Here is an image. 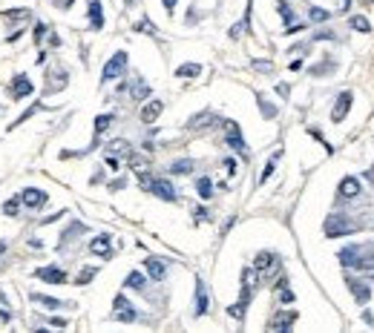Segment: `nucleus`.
Returning a JSON list of instances; mask_svg holds the SVG:
<instances>
[{
    "label": "nucleus",
    "mask_w": 374,
    "mask_h": 333,
    "mask_svg": "<svg viewBox=\"0 0 374 333\" xmlns=\"http://www.w3.org/2000/svg\"><path fill=\"white\" fill-rule=\"evenodd\" d=\"M20 210V198H9V201L3 204V216H9V219H15Z\"/></svg>",
    "instance_id": "29"
},
{
    "label": "nucleus",
    "mask_w": 374,
    "mask_h": 333,
    "mask_svg": "<svg viewBox=\"0 0 374 333\" xmlns=\"http://www.w3.org/2000/svg\"><path fill=\"white\" fill-rule=\"evenodd\" d=\"M32 302L35 305H44V307H63V302H58V299H52V296H44V293H32Z\"/></svg>",
    "instance_id": "26"
},
{
    "label": "nucleus",
    "mask_w": 374,
    "mask_h": 333,
    "mask_svg": "<svg viewBox=\"0 0 374 333\" xmlns=\"http://www.w3.org/2000/svg\"><path fill=\"white\" fill-rule=\"evenodd\" d=\"M121 187H127V181H124V178H118V181H113V184H109V190H121Z\"/></svg>",
    "instance_id": "45"
},
{
    "label": "nucleus",
    "mask_w": 374,
    "mask_h": 333,
    "mask_svg": "<svg viewBox=\"0 0 374 333\" xmlns=\"http://www.w3.org/2000/svg\"><path fill=\"white\" fill-rule=\"evenodd\" d=\"M89 250H92L95 256H104V259H109V256H113V247H109V236H107V233H101L98 238H92V241H89Z\"/></svg>",
    "instance_id": "17"
},
{
    "label": "nucleus",
    "mask_w": 374,
    "mask_h": 333,
    "mask_svg": "<svg viewBox=\"0 0 374 333\" xmlns=\"http://www.w3.org/2000/svg\"><path fill=\"white\" fill-rule=\"evenodd\" d=\"M55 3H58L61 9H69V6H72V0H55Z\"/></svg>",
    "instance_id": "47"
},
{
    "label": "nucleus",
    "mask_w": 374,
    "mask_h": 333,
    "mask_svg": "<svg viewBox=\"0 0 374 333\" xmlns=\"http://www.w3.org/2000/svg\"><path fill=\"white\" fill-rule=\"evenodd\" d=\"M26 95H32V80L26 75H15L12 78V98L20 101V98H26Z\"/></svg>",
    "instance_id": "11"
},
{
    "label": "nucleus",
    "mask_w": 374,
    "mask_h": 333,
    "mask_svg": "<svg viewBox=\"0 0 374 333\" xmlns=\"http://www.w3.org/2000/svg\"><path fill=\"white\" fill-rule=\"evenodd\" d=\"M127 164H130V170H135V173H147V170H150L147 158L138 155V152H130V155H127Z\"/></svg>",
    "instance_id": "20"
},
{
    "label": "nucleus",
    "mask_w": 374,
    "mask_h": 333,
    "mask_svg": "<svg viewBox=\"0 0 374 333\" xmlns=\"http://www.w3.org/2000/svg\"><path fill=\"white\" fill-rule=\"evenodd\" d=\"M124 69H127V52H116L107 63H104V72H101V84H109V80L121 78V75H124Z\"/></svg>",
    "instance_id": "3"
},
{
    "label": "nucleus",
    "mask_w": 374,
    "mask_h": 333,
    "mask_svg": "<svg viewBox=\"0 0 374 333\" xmlns=\"http://www.w3.org/2000/svg\"><path fill=\"white\" fill-rule=\"evenodd\" d=\"M207 121H213V115H210V112H202V115H193L187 127H190V130H205V127H210Z\"/></svg>",
    "instance_id": "24"
},
{
    "label": "nucleus",
    "mask_w": 374,
    "mask_h": 333,
    "mask_svg": "<svg viewBox=\"0 0 374 333\" xmlns=\"http://www.w3.org/2000/svg\"><path fill=\"white\" fill-rule=\"evenodd\" d=\"M161 112H164V101H159V98H156V101H147V104L141 106V121L144 123H156Z\"/></svg>",
    "instance_id": "10"
},
{
    "label": "nucleus",
    "mask_w": 374,
    "mask_h": 333,
    "mask_svg": "<svg viewBox=\"0 0 374 333\" xmlns=\"http://www.w3.org/2000/svg\"><path fill=\"white\" fill-rule=\"evenodd\" d=\"M124 307H130V302L124 296H116V310H124Z\"/></svg>",
    "instance_id": "42"
},
{
    "label": "nucleus",
    "mask_w": 374,
    "mask_h": 333,
    "mask_svg": "<svg viewBox=\"0 0 374 333\" xmlns=\"http://www.w3.org/2000/svg\"><path fill=\"white\" fill-rule=\"evenodd\" d=\"M147 95H150V87H147L141 78H135V84H133V98H135V101H144Z\"/></svg>",
    "instance_id": "27"
},
{
    "label": "nucleus",
    "mask_w": 374,
    "mask_h": 333,
    "mask_svg": "<svg viewBox=\"0 0 374 333\" xmlns=\"http://www.w3.org/2000/svg\"><path fill=\"white\" fill-rule=\"evenodd\" d=\"M340 264L343 267H357L360 273H374V244H348L340 250Z\"/></svg>",
    "instance_id": "1"
},
{
    "label": "nucleus",
    "mask_w": 374,
    "mask_h": 333,
    "mask_svg": "<svg viewBox=\"0 0 374 333\" xmlns=\"http://www.w3.org/2000/svg\"><path fill=\"white\" fill-rule=\"evenodd\" d=\"M89 26L101 32L104 29V9H101V0H89Z\"/></svg>",
    "instance_id": "16"
},
{
    "label": "nucleus",
    "mask_w": 374,
    "mask_h": 333,
    "mask_svg": "<svg viewBox=\"0 0 374 333\" xmlns=\"http://www.w3.org/2000/svg\"><path fill=\"white\" fill-rule=\"evenodd\" d=\"M225 170H228V173H236V161H233V158H225Z\"/></svg>",
    "instance_id": "43"
},
{
    "label": "nucleus",
    "mask_w": 374,
    "mask_h": 333,
    "mask_svg": "<svg viewBox=\"0 0 374 333\" xmlns=\"http://www.w3.org/2000/svg\"><path fill=\"white\" fill-rule=\"evenodd\" d=\"M348 109H351V92H343V95L337 98L334 109H331V121L340 123V121H343V118L348 115Z\"/></svg>",
    "instance_id": "12"
},
{
    "label": "nucleus",
    "mask_w": 374,
    "mask_h": 333,
    "mask_svg": "<svg viewBox=\"0 0 374 333\" xmlns=\"http://www.w3.org/2000/svg\"><path fill=\"white\" fill-rule=\"evenodd\" d=\"M193 166H196L193 158H181V161H173V164H170V173H173V176H187Z\"/></svg>",
    "instance_id": "21"
},
{
    "label": "nucleus",
    "mask_w": 374,
    "mask_h": 333,
    "mask_svg": "<svg viewBox=\"0 0 374 333\" xmlns=\"http://www.w3.org/2000/svg\"><path fill=\"white\" fill-rule=\"evenodd\" d=\"M44 35H46V26H44V23H38V26H35V40H38V44L44 40Z\"/></svg>",
    "instance_id": "40"
},
{
    "label": "nucleus",
    "mask_w": 374,
    "mask_h": 333,
    "mask_svg": "<svg viewBox=\"0 0 374 333\" xmlns=\"http://www.w3.org/2000/svg\"><path fill=\"white\" fill-rule=\"evenodd\" d=\"M253 267H256V273H262V276H271V273L279 270V256L276 253H259Z\"/></svg>",
    "instance_id": "7"
},
{
    "label": "nucleus",
    "mask_w": 374,
    "mask_h": 333,
    "mask_svg": "<svg viewBox=\"0 0 374 333\" xmlns=\"http://www.w3.org/2000/svg\"><path fill=\"white\" fill-rule=\"evenodd\" d=\"M164 3V9H167V15H173V9H176V3L178 0H161Z\"/></svg>",
    "instance_id": "44"
},
{
    "label": "nucleus",
    "mask_w": 374,
    "mask_h": 333,
    "mask_svg": "<svg viewBox=\"0 0 374 333\" xmlns=\"http://www.w3.org/2000/svg\"><path fill=\"white\" fill-rule=\"evenodd\" d=\"M144 284H147V279H144L141 273H130L124 279V287H130V290H144Z\"/></svg>",
    "instance_id": "25"
},
{
    "label": "nucleus",
    "mask_w": 374,
    "mask_h": 333,
    "mask_svg": "<svg viewBox=\"0 0 374 333\" xmlns=\"http://www.w3.org/2000/svg\"><path fill=\"white\" fill-rule=\"evenodd\" d=\"M334 32H317V35H314V40H334Z\"/></svg>",
    "instance_id": "39"
},
{
    "label": "nucleus",
    "mask_w": 374,
    "mask_h": 333,
    "mask_svg": "<svg viewBox=\"0 0 374 333\" xmlns=\"http://www.w3.org/2000/svg\"><path fill=\"white\" fill-rule=\"evenodd\" d=\"M6 253V241H0V256Z\"/></svg>",
    "instance_id": "48"
},
{
    "label": "nucleus",
    "mask_w": 374,
    "mask_h": 333,
    "mask_svg": "<svg viewBox=\"0 0 374 333\" xmlns=\"http://www.w3.org/2000/svg\"><path fill=\"white\" fill-rule=\"evenodd\" d=\"M348 23H351V29H354V32H371V23H368L365 18H360V15H357V18H351Z\"/></svg>",
    "instance_id": "30"
},
{
    "label": "nucleus",
    "mask_w": 374,
    "mask_h": 333,
    "mask_svg": "<svg viewBox=\"0 0 374 333\" xmlns=\"http://www.w3.org/2000/svg\"><path fill=\"white\" fill-rule=\"evenodd\" d=\"M196 75H202V66H199V63H184V66L176 69V78H196Z\"/></svg>",
    "instance_id": "23"
},
{
    "label": "nucleus",
    "mask_w": 374,
    "mask_h": 333,
    "mask_svg": "<svg viewBox=\"0 0 374 333\" xmlns=\"http://www.w3.org/2000/svg\"><path fill=\"white\" fill-rule=\"evenodd\" d=\"M346 284H348V290L354 293L357 305H365V302L371 299V287H368L365 281H360V279H351V276H348V279H346Z\"/></svg>",
    "instance_id": "8"
},
{
    "label": "nucleus",
    "mask_w": 374,
    "mask_h": 333,
    "mask_svg": "<svg viewBox=\"0 0 374 333\" xmlns=\"http://www.w3.org/2000/svg\"><path fill=\"white\" fill-rule=\"evenodd\" d=\"M113 319H118V322H135V310H133V307L116 310V313H113Z\"/></svg>",
    "instance_id": "32"
},
{
    "label": "nucleus",
    "mask_w": 374,
    "mask_h": 333,
    "mask_svg": "<svg viewBox=\"0 0 374 333\" xmlns=\"http://www.w3.org/2000/svg\"><path fill=\"white\" fill-rule=\"evenodd\" d=\"M207 307H210V299H207V284L199 279L196 281V316H205Z\"/></svg>",
    "instance_id": "18"
},
{
    "label": "nucleus",
    "mask_w": 374,
    "mask_h": 333,
    "mask_svg": "<svg viewBox=\"0 0 374 333\" xmlns=\"http://www.w3.org/2000/svg\"><path fill=\"white\" fill-rule=\"evenodd\" d=\"M360 3H363V6H374V0H360Z\"/></svg>",
    "instance_id": "49"
},
{
    "label": "nucleus",
    "mask_w": 374,
    "mask_h": 333,
    "mask_svg": "<svg viewBox=\"0 0 374 333\" xmlns=\"http://www.w3.org/2000/svg\"><path fill=\"white\" fill-rule=\"evenodd\" d=\"M113 121H116V115H98V118H95V132L101 135V132L107 130V127H109Z\"/></svg>",
    "instance_id": "31"
},
{
    "label": "nucleus",
    "mask_w": 374,
    "mask_h": 333,
    "mask_svg": "<svg viewBox=\"0 0 374 333\" xmlns=\"http://www.w3.org/2000/svg\"><path fill=\"white\" fill-rule=\"evenodd\" d=\"M308 18L314 20V23H325V20L331 18V12H325V9H320V6H311V12H308Z\"/></svg>",
    "instance_id": "28"
},
{
    "label": "nucleus",
    "mask_w": 374,
    "mask_h": 333,
    "mask_svg": "<svg viewBox=\"0 0 374 333\" xmlns=\"http://www.w3.org/2000/svg\"><path fill=\"white\" fill-rule=\"evenodd\" d=\"M340 195H343V198H357V195H360V181H357V178H343V181H340Z\"/></svg>",
    "instance_id": "19"
},
{
    "label": "nucleus",
    "mask_w": 374,
    "mask_h": 333,
    "mask_svg": "<svg viewBox=\"0 0 374 333\" xmlns=\"http://www.w3.org/2000/svg\"><path fill=\"white\" fill-rule=\"evenodd\" d=\"M144 190L153 195H159L161 201H178V195L176 190H173V184L170 181H164V178H150L147 184H144Z\"/></svg>",
    "instance_id": "4"
},
{
    "label": "nucleus",
    "mask_w": 374,
    "mask_h": 333,
    "mask_svg": "<svg viewBox=\"0 0 374 333\" xmlns=\"http://www.w3.org/2000/svg\"><path fill=\"white\" fill-rule=\"evenodd\" d=\"M225 132H228V144H231V149H236L239 155H248V144H245V138H242L239 123H236V121H225Z\"/></svg>",
    "instance_id": "5"
},
{
    "label": "nucleus",
    "mask_w": 374,
    "mask_h": 333,
    "mask_svg": "<svg viewBox=\"0 0 374 333\" xmlns=\"http://www.w3.org/2000/svg\"><path fill=\"white\" fill-rule=\"evenodd\" d=\"M253 66H256V69H262V72H271V69H274V66H271V61H253Z\"/></svg>",
    "instance_id": "41"
},
{
    "label": "nucleus",
    "mask_w": 374,
    "mask_h": 333,
    "mask_svg": "<svg viewBox=\"0 0 374 333\" xmlns=\"http://www.w3.org/2000/svg\"><path fill=\"white\" fill-rule=\"evenodd\" d=\"M127 3H135V0H127Z\"/></svg>",
    "instance_id": "50"
},
{
    "label": "nucleus",
    "mask_w": 374,
    "mask_h": 333,
    "mask_svg": "<svg viewBox=\"0 0 374 333\" xmlns=\"http://www.w3.org/2000/svg\"><path fill=\"white\" fill-rule=\"evenodd\" d=\"M46 198H49V195H46L44 190H38V187H26V190L20 193V204L29 207V210H41L46 204Z\"/></svg>",
    "instance_id": "6"
},
{
    "label": "nucleus",
    "mask_w": 374,
    "mask_h": 333,
    "mask_svg": "<svg viewBox=\"0 0 374 333\" xmlns=\"http://www.w3.org/2000/svg\"><path fill=\"white\" fill-rule=\"evenodd\" d=\"M245 26H248V18L242 20V23H236V26H231V37H239L245 32Z\"/></svg>",
    "instance_id": "38"
},
{
    "label": "nucleus",
    "mask_w": 374,
    "mask_h": 333,
    "mask_svg": "<svg viewBox=\"0 0 374 333\" xmlns=\"http://www.w3.org/2000/svg\"><path fill=\"white\" fill-rule=\"evenodd\" d=\"M276 158H279V155H274V158H271V161L265 164V173H262V178H259V181H268V178H271V173H274V161H276Z\"/></svg>",
    "instance_id": "37"
},
{
    "label": "nucleus",
    "mask_w": 374,
    "mask_h": 333,
    "mask_svg": "<svg viewBox=\"0 0 374 333\" xmlns=\"http://www.w3.org/2000/svg\"><path fill=\"white\" fill-rule=\"evenodd\" d=\"M135 32H144V35H156V26H153V20H147L144 18L138 26H135Z\"/></svg>",
    "instance_id": "36"
},
{
    "label": "nucleus",
    "mask_w": 374,
    "mask_h": 333,
    "mask_svg": "<svg viewBox=\"0 0 374 333\" xmlns=\"http://www.w3.org/2000/svg\"><path fill=\"white\" fill-rule=\"evenodd\" d=\"M259 109H262V115H265V118H274V115H276V106H271L262 95H259Z\"/></svg>",
    "instance_id": "35"
},
{
    "label": "nucleus",
    "mask_w": 374,
    "mask_h": 333,
    "mask_svg": "<svg viewBox=\"0 0 374 333\" xmlns=\"http://www.w3.org/2000/svg\"><path fill=\"white\" fill-rule=\"evenodd\" d=\"M35 276L38 279H44V281H49V284H63V281H66V273H63L61 267H55V264H49V267H38Z\"/></svg>",
    "instance_id": "9"
},
{
    "label": "nucleus",
    "mask_w": 374,
    "mask_h": 333,
    "mask_svg": "<svg viewBox=\"0 0 374 333\" xmlns=\"http://www.w3.org/2000/svg\"><path fill=\"white\" fill-rule=\"evenodd\" d=\"M196 193H199V198H205V201H207V198L213 195V181H210L207 176H202L196 181Z\"/></svg>",
    "instance_id": "22"
},
{
    "label": "nucleus",
    "mask_w": 374,
    "mask_h": 333,
    "mask_svg": "<svg viewBox=\"0 0 374 333\" xmlns=\"http://www.w3.org/2000/svg\"><path fill=\"white\" fill-rule=\"evenodd\" d=\"M193 216H196V221H205V219H207V210H202V207H199V210L193 213Z\"/></svg>",
    "instance_id": "46"
},
{
    "label": "nucleus",
    "mask_w": 374,
    "mask_h": 333,
    "mask_svg": "<svg viewBox=\"0 0 374 333\" xmlns=\"http://www.w3.org/2000/svg\"><path fill=\"white\" fill-rule=\"evenodd\" d=\"M75 233H87V227H84V224H81V221H75V224H72V227L66 230V233H63L61 238H63V241H69V238L75 236Z\"/></svg>",
    "instance_id": "34"
},
{
    "label": "nucleus",
    "mask_w": 374,
    "mask_h": 333,
    "mask_svg": "<svg viewBox=\"0 0 374 333\" xmlns=\"http://www.w3.org/2000/svg\"><path fill=\"white\" fill-rule=\"evenodd\" d=\"M0 18L6 20V23H26V20L32 18V9H26V6H18V9H6V12H0Z\"/></svg>",
    "instance_id": "15"
},
{
    "label": "nucleus",
    "mask_w": 374,
    "mask_h": 333,
    "mask_svg": "<svg viewBox=\"0 0 374 333\" xmlns=\"http://www.w3.org/2000/svg\"><path fill=\"white\" fill-rule=\"evenodd\" d=\"M294 322H296V310H279L271 319V327L274 330H288V327H294Z\"/></svg>",
    "instance_id": "13"
},
{
    "label": "nucleus",
    "mask_w": 374,
    "mask_h": 333,
    "mask_svg": "<svg viewBox=\"0 0 374 333\" xmlns=\"http://www.w3.org/2000/svg\"><path fill=\"white\" fill-rule=\"evenodd\" d=\"M95 273H98L95 267H84V270L78 273V279H75V281H78V284H89V281L95 279Z\"/></svg>",
    "instance_id": "33"
},
{
    "label": "nucleus",
    "mask_w": 374,
    "mask_h": 333,
    "mask_svg": "<svg viewBox=\"0 0 374 333\" xmlns=\"http://www.w3.org/2000/svg\"><path fill=\"white\" fill-rule=\"evenodd\" d=\"M354 233V221H348L346 213H334L325 219V236L328 238H337V236H348Z\"/></svg>",
    "instance_id": "2"
},
{
    "label": "nucleus",
    "mask_w": 374,
    "mask_h": 333,
    "mask_svg": "<svg viewBox=\"0 0 374 333\" xmlns=\"http://www.w3.org/2000/svg\"><path fill=\"white\" fill-rule=\"evenodd\" d=\"M144 267H147V273H150V279H156V281H161L164 279V273H167V262L159 259V256H150V259L144 262Z\"/></svg>",
    "instance_id": "14"
}]
</instances>
